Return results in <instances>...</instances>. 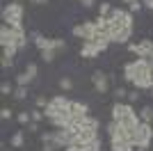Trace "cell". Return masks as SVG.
Returning a JSON list of instances; mask_svg holds the SVG:
<instances>
[{
    "label": "cell",
    "mask_w": 153,
    "mask_h": 151,
    "mask_svg": "<svg viewBox=\"0 0 153 151\" xmlns=\"http://www.w3.org/2000/svg\"><path fill=\"white\" fill-rule=\"evenodd\" d=\"M142 7H144V5H142L140 0H135V2H130V12H140Z\"/></svg>",
    "instance_id": "31"
},
{
    "label": "cell",
    "mask_w": 153,
    "mask_h": 151,
    "mask_svg": "<svg viewBox=\"0 0 153 151\" xmlns=\"http://www.w3.org/2000/svg\"><path fill=\"white\" fill-rule=\"evenodd\" d=\"M98 138V128L96 126H82V128H78V138H76V144L82 147L87 144V142H91V140Z\"/></svg>",
    "instance_id": "8"
},
{
    "label": "cell",
    "mask_w": 153,
    "mask_h": 151,
    "mask_svg": "<svg viewBox=\"0 0 153 151\" xmlns=\"http://www.w3.org/2000/svg\"><path fill=\"white\" fill-rule=\"evenodd\" d=\"M19 53V46H7L5 53H2V57H9V60H14V55Z\"/></svg>",
    "instance_id": "25"
},
{
    "label": "cell",
    "mask_w": 153,
    "mask_h": 151,
    "mask_svg": "<svg viewBox=\"0 0 153 151\" xmlns=\"http://www.w3.org/2000/svg\"><path fill=\"white\" fill-rule=\"evenodd\" d=\"M137 99H140V94H137V89H133V92H128V101H130V103H135Z\"/></svg>",
    "instance_id": "32"
},
{
    "label": "cell",
    "mask_w": 153,
    "mask_h": 151,
    "mask_svg": "<svg viewBox=\"0 0 153 151\" xmlns=\"http://www.w3.org/2000/svg\"><path fill=\"white\" fill-rule=\"evenodd\" d=\"M59 89H62V92H71V89H73V80H71L69 76L59 78Z\"/></svg>",
    "instance_id": "18"
},
{
    "label": "cell",
    "mask_w": 153,
    "mask_h": 151,
    "mask_svg": "<svg viewBox=\"0 0 153 151\" xmlns=\"http://www.w3.org/2000/svg\"><path fill=\"white\" fill-rule=\"evenodd\" d=\"M0 94H5V96H9V94H14V87L12 85H9V82H2V85H0Z\"/></svg>",
    "instance_id": "26"
},
{
    "label": "cell",
    "mask_w": 153,
    "mask_h": 151,
    "mask_svg": "<svg viewBox=\"0 0 153 151\" xmlns=\"http://www.w3.org/2000/svg\"><path fill=\"white\" fill-rule=\"evenodd\" d=\"M55 149H62L55 140H53V142H44V151H55Z\"/></svg>",
    "instance_id": "27"
},
{
    "label": "cell",
    "mask_w": 153,
    "mask_h": 151,
    "mask_svg": "<svg viewBox=\"0 0 153 151\" xmlns=\"http://www.w3.org/2000/svg\"><path fill=\"white\" fill-rule=\"evenodd\" d=\"M0 44H2V48H7V46H19V50H21V48L27 46V34L23 30H14V28L2 23V28H0Z\"/></svg>",
    "instance_id": "2"
},
{
    "label": "cell",
    "mask_w": 153,
    "mask_h": 151,
    "mask_svg": "<svg viewBox=\"0 0 153 151\" xmlns=\"http://www.w3.org/2000/svg\"><path fill=\"white\" fill-rule=\"evenodd\" d=\"M30 131H32V133L39 131V121H32V124H30Z\"/></svg>",
    "instance_id": "34"
},
{
    "label": "cell",
    "mask_w": 153,
    "mask_h": 151,
    "mask_svg": "<svg viewBox=\"0 0 153 151\" xmlns=\"http://www.w3.org/2000/svg\"><path fill=\"white\" fill-rule=\"evenodd\" d=\"M78 2H82L85 7H91V5H94V2H96V0H78Z\"/></svg>",
    "instance_id": "35"
},
{
    "label": "cell",
    "mask_w": 153,
    "mask_h": 151,
    "mask_svg": "<svg viewBox=\"0 0 153 151\" xmlns=\"http://www.w3.org/2000/svg\"><path fill=\"white\" fill-rule=\"evenodd\" d=\"M16 119H19V124L25 126V124H32V114L25 110V112H19V114H16Z\"/></svg>",
    "instance_id": "21"
},
{
    "label": "cell",
    "mask_w": 153,
    "mask_h": 151,
    "mask_svg": "<svg viewBox=\"0 0 153 151\" xmlns=\"http://www.w3.org/2000/svg\"><path fill=\"white\" fill-rule=\"evenodd\" d=\"M23 142H25V138H23V131H16L12 135V140H9V144L14 147V149H21L23 147Z\"/></svg>",
    "instance_id": "14"
},
{
    "label": "cell",
    "mask_w": 153,
    "mask_h": 151,
    "mask_svg": "<svg viewBox=\"0 0 153 151\" xmlns=\"http://www.w3.org/2000/svg\"><path fill=\"white\" fill-rule=\"evenodd\" d=\"M135 151H146V149H142V147H135Z\"/></svg>",
    "instance_id": "37"
},
{
    "label": "cell",
    "mask_w": 153,
    "mask_h": 151,
    "mask_svg": "<svg viewBox=\"0 0 153 151\" xmlns=\"http://www.w3.org/2000/svg\"><path fill=\"white\" fill-rule=\"evenodd\" d=\"M14 99H16V101H23V99H25V96H27V87H23V85H19V87H16V89H14Z\"/></svg>",
    "instance_id": "19"
},
{
    "label": "cell",
    "mask_w": 153,
    "mask_h": 151,
    "mask_svg": "<svg viewBox=\"0 0 153 151\" xmlns=\"http://www.w3.org/2000/svg\"><path fill=\"white\" fill-rule=\"evenodd\" d=\"M108 37H110V44H130L133 28H121V25H114L112 21H110Z\"/></svg>",
    "instance_id": "4"
},
{
    "label": "cell",
    "mask_w": 153,
    "mask_h": 151,
    "mask_svg": "<svg viewBox=\"0 0 153 151\" xmlns=\"http://www.w3.org/2000/svg\"><path fill=\"white\" fill-rule=\"evenodd\" d=\"M101 53H105V50H103L101 46L96 44V41H82V48H80V57L94 60V57H98Z\"/></svg>",
    "instance_id": "10"
},
{
    "label": "cell",
    "mask_w": 153,
    "mask_h": 151,
    "mask_svg": "<svg viewBox=\"0 0 153 151\" xmlns=\"http://www.w3.org/2000/svg\"><path fill=\"white\" fill-rule=\"evenodd\" d=\"M2 21L5 25L14 28V30H23V5L21 2H9L2 9Z\"/></svg>",
    "instance_id": "3"
},
{
    "label": "cell",
    "mask_w": 153,
    "mask_h": 151,
    "mask_svg": "<svg viewBox=\"0 0 153 151\" xmlns=\"http://www.w3.org/2000/svg\"><path fill=\"white\" fill-rule=\"evenodd\" d=\"M126 2H135V0H126Z\"/></svg>",
    "instance_id": "39"
},
{
    "label": "cell",
    "mask_w": 153,
    "mask_h": 151,
    "mask_svg": "<svg viewBox=\"0 0 153 151\" xmlns=\"http://www.w3.org/2000/svg\"><path fill=\"white\" fill-rule=\"evenodd\" d=\"M64 151H80V147L78 144H69V147H64Z\"/></svg>",
    "instance_id": "33"
},
{
    "label": "cell",
    "mask_w": 153,
    "mask_h": 151,
    "mask_svg": "<svg viewBox=\"0 0 153 151\" xmlns=\"http://www.w3.org/2000/svg\"><path fill=\"white\" fill-rule=\"evenodd\" d=\"M151 94H153V89H151Z\"/></svg>",
    "instance_id": "41"
},
{
    "label": "cell",
    "mask_w": 153,
    "mask_h": 151,
    "mask_svg": "<svg viewBox=\"0 0 153 151\" xmlns=\"http://www.w3.org/2000/svg\"><path fill=\"white\" fill-rule=\"evenodd\" d=\"M32 5H46V2H48V0H30Z\"/></svg>",
    "instance_id": "36"
},
{
    "label": "cell",
    "mask_w": 153,
    "mask_h": 151,
    "mask_svg": "<svg viewBox=\"0 0 153 151\" xmlns=\"http://www.w3.org/2000/svg\"><path fill=\"white\" fill-rule=\"evenodd\" d=\"M0 117H2V119H12V110H9V108H2V110H0Z\"/></svg>",
    "instance_id": "30"
},
{
    "label": "cell",
    "mask_w": 153,
    "mask_h": 151,
    "mask_svg": "<svg viewBox=\"0 0 153 151\" xmlns=\"http://www.w3.org/2000/svg\"><path fill=\"white\" fill-rule=\"evenodd\" d=\"M140 119L142 121H149V124H153V108L151 105H144L140 110Z\"/></svg>",
    "instance_id": "15"
},
{
    "label": "cell",
    "mask_w": 153,
    "mask_h": 151,
    "mask_svg": "<svg viewBox=\"0 0 153 151\" xmlns=\"http://www.w3.org/2000/svg\"><path fill=\"white\" fill-rule=\"evenodd\" d=\"M34 105H37V108H41V110H44V108L48 105V101H46L44 96H37V99H34Z\"/></svg>",
    "instance_id": "29"
},
{
    "label": "cell",
    "mask_w": 153,
    "mask_h": 151,
    "mask_svg": "<svg viewBox=\"0 0 153 151\" xmlns=\"http://www.w3.org/2000/svg\"><path fill=\"white\" fill-rule=\"evenodd\" d=\"M110 12H112V5H110V2H101V7H98V16H110Z\"/></svg>",
    "instance_id": "22"
},
{
    "label": "cell",
    "mask_w": 153,
    "mask_h": 151,
    "mask_svg": "<svg viewBox=\"0 0 153 151\" xmlns=\"http://www.w3.org/2000/svg\"><path fill=\"white\" fill-rule=\"evenodd\" d=\"M151 73H153V67L149 57H137V60H133L123 67V80L126 82H135L137 78H144V76H151Z\"/></svg>",
    "instance_id": "1"
},
{
    "label": "cell",
    "mask_w": 153,
    "mask_h": 151,
    "mask_svg": "<svg viewBox=\"0 0 153 151\" xmlns=\"http://www.w3.org/2000/svg\"><path fill=\"white\" fill-rule=\"evenodd\" d=\"M128 50L135 53L137 57H151L153 55V41L151 39H142L137 44H128Z\"/></svg>",
    "instance_id": "7"
},
{
    "label": "cell",
    "mask_w": 153,
    "mask_h": 151,
    "mask_svg": "<svg viewBox=\"0 0 153 151\" xmlns=\"http://www.w3.org/2000/svg\"><path fill=\"white\" fill-rule=\"evenodd\" d=\"M71 117H85L89 112V105L87 103H80V101H71Z\"/></svg>",
    "instance_id": "11"
},
{
    "label": "cell",
    "mask_w": 153,
    "mask_h": 151,
    "mask_svg": "<svg viewBox=\"0 0 153 151\" xmlns=\"http://www.w3.org/2000/svg\"><path fill=\"white\" fill-rule=\"evenodd\" d=\"M55 57H57V50H55V48H46V50H41V60H44L46 64L55 62Z\"/></svg>",
    "instance_id": "16"
},
{
    "label": "cell",
    "mask_w": 153,
    "mask_h": 151,
    "mask_svg": "<svg viewBox=\"0 0 153 151\" xmlns=\"http://www.w3.org/2000/svg\"><path fill=\"white\" fill-rule=\"evenodd\" d=\"M30 80H32V78L25 73V71H23L21 76H16V85H23V87H27V82H30Z\"/></svg>",
    "instance_id": "24"
},
{
    "label": "cell",
    "mask_w": 153,
    "mask_h": 151,
    "mask_svg": "<svg viewBox=\"0 0 153 151\" xmlns=\"http://www.w3.org/2000/svg\"><path fill=\"white\" fill-rule=\"evenodd\" d=\"M112 144V151H135L133 142H110Z\"/></svg>",
    "instance_id": "13"
},
{
    "label": "cell",
    "mask_w": 153,
    "mask_h": 151,
    "mask_svg": "<svg viewBox=\"0 0 153 151\" xmlns=\"http://www.w3.org/2000/svg\"><path fill=\"white\" fill-rule=\"evenodd\" d=\"M80 151H101V140L96 138V140H91V142H87V144H82Z\"/></svg>",
    "instance_id": "17"
},
{
    "label": "cell",
    "mask_w": 153,
    "mask_h": 151,
    "mask_svg": "<svg viewBox=\"0 0 153 151\" xmlns=\"http://www.w3.org/2000/svg\"><path fill=\"white\" fill-rule=\"evenodd\" d=\"M30 114H32V121H41V119L46 117L41 108H34V110H30Z\"/></svg>",
    "instance_id": "23"
},
{
    "label": "cell",
    "mask_w": 153,
    "mask_h": 151,
    "mask_svg": "<svg viewBox=\"0 0 153 151\" xmlns=\"http://www.w3.org/2000/svg\"><path fill=\"white\" fill-rule=\"evenodd\" d=\"M91 82H94V89L98 92V94H105V92L110 89V76L103 73V71H94Z\"/></svg>",
    "instance_id": "9"
},
{
    "label": "cell",
    "mask_w": 153,
    "mask_h": 151,
    "mask_svg": "<svg viewBox=\"0 0 153 151\" xmlns=\"http://www.w3.org/2000/svg\"><path fill=\"white\" fill-rule=\"evenodd\" d=\"M25 73L30 76L32 80H34V78H37V73H39V67L34 62H27V67H25Z\"/></svg>",
    "instance_id": "20"
},
{
    "label": "cell",
    "mask_w": 153,
    "mask_h": 151,
    "mask_svg": "<svg viewBox=\"0 0 153 151\" xmlns=\"http://www.w3.org/2000/svg\"><path fill=\"white\" fill-rule=\"evenodd\" d=\"M149 60H151V67H153V55H151V57H149Z\"/></svg>",
    "instance_id": "38"
},
{
    "label": "cell",
    "mask_w": 153,
    "mask_h": 151,
    "mask_svg": "<svg viewBox=\"0 0 153 151\" xmlns=\"http://www.w3.org/2000/svg\"><path fill=\"white\" fill-rule=\"evenodd\" d=\"M14 2H21V0H14Z\"/></svg>",
    "instance_id": "40"
},
{
    "label": "cell",
    "mask_w": 153,
    "mask_h": 151,
    "mask_svg": "<svg viewBox=\"0 0 153 151\" xmlns=\"http://www.w3.org/2000/svg\"><path fill=\"white\" fill-rule=\"evenodd\" d=\"M114 96H117V101H121V99H126V96H128V92L123 87H117L114 89Z\"/></svg>",
    "instance_id": "28"
},
{
    "label": "cell",
    "mask_w": 153,
    "mask_h": 151,
    "mask_svg": "<svg viewBox=\"0 0 153 151\" xmlns=\"http://www.w3.org/2000/svg\"><path fill=\"white\" fill-rule=\"evenodd\" d=\"M51 103H53L55 108H62V110H69V108H71V101L66 99L64 94H57V96H53V99H51Z\"/></svg>",
    "instance_id": "12"
},
{
    "label": "cell",
    "mask_w": 153,
    "mask_h": 151,
    "mask_svg": "<svg viewBox=\"0 0 153 151\" xmlns=\"http://www.w3.org/2000/svg\"><path fill=\"white\" fill-rule=\"evenodd\" d=\"M153 142V124L149 121H142L140 128H137V135H135V147H142V149H149Z\"/></svg>",
    "instance_id": "5"
},
{
    "label": "cell",
    "mask_w": 153,
    "mask_h": 151,
    "mask_svg": "<svg viewBox=\"0 0 153 151\" xmlns=\"http://www.w3.org/2000/svg\"><path fill=\"white\" fill-rule=\"evenodd\" d=\"M110 21L114 25H121V28H133V12L114 7V9L110 12Z\"/></svg>",
    "instance_id": "6"
}]
</instances>
